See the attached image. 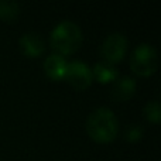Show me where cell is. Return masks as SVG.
<instances>
[{
    "label": "cell",
    "mask_w": 161,
    "mask_h": 161,
    "mask_svg": "<svg viewBox=\"0 0 161 161\" xmlns=\"http://www.w3.org/2000/svg\"><path fill=\"white\" fill-rule=\"evenodd\" d=\"M86 131L92 139L99 143L112 142L119 133V120L112 109L100 106L88 116Z\"/></svg>",
    "instance_id": "6da1fadb"
},
{
    "label": "cell",
    "mask_w": 161,
    "mask_h": 161,
    "mask_svg": "<svg viewBox=\"0 0 161 161\" xmlns=\"http://www.w3.org/2000/svg\"><path fill=\"white\" fill-rule=\"evenodd\" d=\"M82 30L75 21L62 20L54 27L50 36V45L58 55L74 54L82 44Z\"/></svg>",
    "instance_id": "7a4b0ae2"
},
{
    "label": "cell",
    "mask_w": 161,
    "mask_h": 161,
    "mask_svg": "<svg viewBox=\"0 0 161 161\" xmlns=\"http://www.w3.org/2000/svg\"><path fill=\"white\" fill-rule=\"evenodd\" d=\"M158 67L157 50L148 42H142L133 50L130 55V68L140 76H148L156 72Z\"/></svg>",
    "instance_id": "3957f363"
},
{
    "label": "cell",
    "mask_w": 161,
    "mask_h": 161,
    "mask_svg": "<svg viewBox=\"0 0 161 161\" xmlns=\"http://www.w3.org/2000/svg\"><path fill=\"white\" fill-rule=\"evenodd\" d=\"M64 79L68 80L71 86L75 89L83 91L86 89L93 80V75H92V68L89 67L86 62L75 59L67 64V69H65Z\"/></svg>",
    "instance_id": "277c9868"
},
{
    "label": "cell",
    "mask_w": 161,
    "mask_h": 161,
    "mask_svg": "<svg viewBox=\"0 0 161 161\" xmlns=\"http://www.w3.org/2000/svg\"><path fill=\"white\" fill-rule=\"evenodd\" d=\"M127 38L122 33H112L103 40L102 47H100V54L108 62H119L125 57L126 50H127Z\"/></svg>",
    "instance_id": "5b68a950"
},
{
    "label": "cell",
    "mask_w": 161,
    "mask_h": 161,
    "mask_svg": "<svg viewBox=\"0 0 161 161\" xmlns=\"http://www.w3.org/2000/svg\"><path fill=\"white\" fill-rule=\"evenodd\" d=\"M19 45L20 50L24 55L27 57H38L44 53L45 50V42L42 40V37L37 33H24L19 40Z\"/></svg>",
    "instance_id": "8992f818"
},
{
    "label": "cell",
    "mask_w": 161,
    "mask_h": 161,
    "mask_svg": "<svg viewBox=\"0 0 161 161\" xmlns=\"http://www.w3.org/2000/svg\"><path fill=\"white\" fill-rule=\"evenodd\" d=\"M137 88V83L131 76H122V78H116L113 80V85L110 88V96L114 100H123L130 99L134 95Z\"/></svg>",
    "instance_id": "52a82bcc"
},
{
    "label": "cell",
    "mask_w": 161,
    "mask_h": 161,
    "mask_svg": "<svg viewBox=\"0 0 161 161\" xmlns=\"http://www.w3.org/2000/svg\"><path fill=\"white\" fill-rule=\"evenodd\" d=\"M67 59L58 54H51L44 59V71L45 75L53 80L64 79L65 69H67Z\"/></svg>",
    "instance_id": "ba28073f"
},
{
    "label": "cell",
    "mask_w": 161,
    "mask_h": 161,
    "mask_svg": "<svg viewBox=\"0 0 161 161\" xmlns=\"http://www.w3.org/2000/svg\"><path fill=\"white\" fill-rule=\"evenodd\" d=\"M92 75L99 82L108 83V82H113L117 78V69L114 67V64L102 59V61H97L95 64L93 69H92Z\"/></svg>",
    "instance_id": "9c48e42d"
},
{
    "label": "cell",
    "mask_w": 161,
    "mask_h": 161,
    "mask_svg": "<svg viewBox=\"0 0 161 161\" xmlns=\"http://www.w3.org/2000/svg\"><path fill=\"white\" fill-rule=\"evenodd\" d=\"M20 14V4L16 0H0V19L13 21Z\"/></svg>",
    "instance_id": "30bf717a"
},
{
    "label": "cell",
    "mask_w": 161,
    "mask_h": 161,
    "mask_svg": "<svg viewBox=\"0 0 161 161\" xmlns=\"http://www.w3.org/2000/svg\"><path fill=\"white\" fill-rule=\"evenodd\" d=\"M143 113H144L146 119L151 123H160L161 120V106L160 102L157 99L148 100L146 103L144 109H143Z\"/></svg>",
    "instance_id": "8fae6325"
},
{
    "label": "cell",
    "mask_w": 161,
    "mask_h": 161,
    "mask_svg": "<svg viewBox=\"0 0 161 161\" xmlns=\"http://www.w3.org/2000/svg\"><path fill=\"white\" fill-rule=\"evenodd\" d=\"M125 136H126V140H129V142H137L143 136V127L136 125V123H133V125H130L126 129Z\"/></svg>",
    "instance_id": "7c38bea8"
}]
</instances>
